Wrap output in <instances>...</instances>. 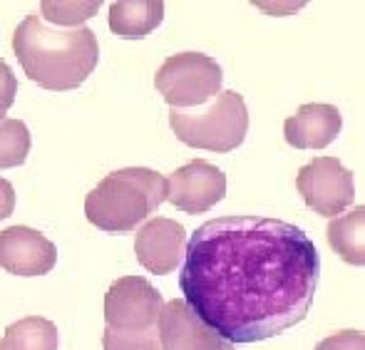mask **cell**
<instances>
[{
  "mask_svg": "<svg viewBox=\"0 0 365 350\" xmlns=\"http://www.w3.org/2000/svg\"><path fill=\"white\" fill-rule=\"evenodd\" d=\"M321 256L303 229L269 216H221L192 231L179 288L226 343H261L308 316Z\"/></svg>",
  "mask_w": 365,
  "mask_h": 350,
  "instance_id": "obj_1",
  "label": "cell"
},
{
  "mask_svg": "<svg viewBox=\"0 0 365 350\" xmlns=\"http://www.w3.org/2000/svg\"><path fill=\"white\" fill-rule=\"evenodd\" d=\"M13 53L23 72L43 90H77L100 63V45L90 28L58 30L30 15L15 28Z\"/></svg>",
  "mask_w": 365,
  "mask_h": 350,
  "instance_id": "obj_2",
  "label": "cell"
},
{
  "mask_svg": "<svg viewBox=\"0 0 365 350\" xmlns=\"http://www.w3.org/2000/svg\"><path fill=\"white\" fill-rule=\"evenodd\" d=\"M167 182L147 167H127L107 174L85 199V216L107 234H132L159 209Z\"/></svg>",
  "mask_w": 365,
  "mask_h": 350,
  "instance_id": "obj_3",
  "label": "cell"
},
{
  "mask_svg": "<svg viewBox=\"0 0 365 350\" xmlns=\"http://www.w3.org/2000/svg\"><path fill=\"white\" fill-rule=\"evenodd\" d=\"M162 293L142 276H122L105 293V350H159Z\"/></svg>",
  "mask_w": 365,
  "mask_h": 350,
  "instance_id": "obj_4",
  "label": "cell"
},
{
  "mask_svg": "<svg viewBox=\"0 0 365 350\" xmlns=\"http://www.w3.org/2000/svg\"><path fill=\"white\" fill-rule=\"evenodd\" d=\"M169 125L179 142L192 149L226 154L241 147L249 132V110L239 92H219L207 110H172Z\"/></svg>",
  "mask_w": 365,
  "mask_h": 350,
  "instance_id": "obj_5",
  "label": "cell"
},
{
  "mask_svg": "<svg viewBox=\"0 0 365 350\" xmlns=\"http://www.w3.org/2000/svg\"><path fill=\"white\" fill-rule=\"evenodd\" d=\"M224 70L204 53H177L162 63L154 87L172 110H187L214 100L221 92Z\"/></svg>",
  "mask_w": 365,
  "mask_h": 350,
  "instance_id": "obj_6",
  "label": "cell"
},
{
  "mask_svg": "<svg viewBox=\"0 0 365 350\" xmlns=\"http://www.w3.org/2000/svg\"><path fill=\"white\" fill-rule=\"evenodd\" d=\"M296 189L308 209L328 219L341 216V211H346L356 199L353 172L336 157H316L308 162L298 172Z\"/></svg>",
  "mask_w": 365,
  "mask_h": 350,
  "instance_id": "obj_7",
  "label": "cell"
},
{
  "mask_svg": "<svg viewBox=\"0 0 365 350\" xmlns=\"http://www.w3.org/2000/svg\"><path fill=\"white\" fill-rule=\"evenodd\" d=\"M164 182H167L164 199L174 209H182L192 216L217 207L226 197V174L204 159H194L179 167Z\"/></svg>",
  "mask_w": 365,
  "mask_h": 350,
  "instance_id": "obj_8",
  "label": "cell"
},
{
  "mask_svg": "<svg viewBox=\"0 0 365 350\" xmlns=\"http://www.w3.org/2000/svg\"><path fill=\"white\" fill-rule=\"evenodd\" d=\"M58 264V249L30 226L0 231V269L13 276H45Z\"/></svg>",
  "mask_w": 365,
  "mask_h": 350,
  "instance_id": "obj_9",
  "label": "cell"
},
{
  "mask_svg": "<svg viewBox=\"0 0 365 350\" xmlns=\"http://www.w3.org/2000/svg\"><path fill=\"white\" fill-rule=\"evenodd\" d=\"M187 249V229L174 219H152L142 224L135 239V254L142 269L154 276H167L182 266Z\"/></svg>",
  "mask_w": 365,
  "mask_h": 350,
  "instance_id": "obj_10",
  "label": "cell"
},
{
  "mask_svg": "<svg viewBox=\"0 0 365 350\" xmlns=\"http://www.w3.org/2000/svg\"><path fill=\"white\" fill-rule=\"evenodd\" d=\"M159 350H229L231 343L217 336L207 323H202L194 311L182 301L164 303L157 321Z\"/></svg>",
  "mask_w": 365,
  "mask_h": 350,
  "instance_id": "obj_11",
  "label": "cell"
},
{
  "mask_svg": "<svg viewBox=\"0 0 365 350\" xmlns=\"http://www.w3.org/2000/svg\"><path fill=\"white\" fill-rule=\"evenodd\" d=\"M343 117L338 107L311 102L301 105L296 115L284 122V137L296 149H326L341 135Z\"/></svg>",
  "mask_w": 365,
  "mask_h": 350,
  "instance_id": "obj_12",
  "label": "cell"
},
{
  "mask_svg": "<svg viewBox=\"0 0 365 350\" xmlns=\"http://www.w3.org/2000/svg\"><path fill=\"white\" fill-rule=\"evenodd\" d=\"M162 0H117L110 5V30L120 38H147L162 25Z\"/></svg>",
  "mask_w": 365,
  "mask_h": 350,
  "instance_id": "obj_13",
  "label": "cell"
},
{
  "mask_svg": "<svg viewBox=\"0 0 365 350\" xmlns=\"http://www.w3.org/2000/svg\"><path fill=\"white\" fill-rule=\"evenodd\" d=\"M365 207H356L328 224V244L351 266H365Z\"/></svg>",
  "mask_w": 365,
  "mask_h": 350,
  "instance_id": "obj_14",
  "label": "cell"
},
{
  "mask_svg": "<svg viewBox=\"0 0 365 350\" xmlns=\"http://www.w3.org/2000/svg\"><path fill=\"white\" fill-rule=\"evenodd\" d=\"M60 336L53 321L43 316H28L15 321L0 338V350H58Z\"/></svg>",
  "mask_w": 365,
  "mask_h": 350,
  "instance_id": "obj_15",
  "label": "cell"
},
{
  "mask_svg": "<svg viewBox=\"0 0 365 350\" xmlns=\"http://www.w3.org/2000/svg\"><path fill=\"white\" fill-rule=\"evenodd\" d=\"M30 154V130L23 120H0V169L23 167Z\"/></svg>",
  "mask_w": 365,
  "mask_h": 350,
  "instance_id": "obj_16",
  "label": "cell"
},
{
  "mask_svg": "<svg viewBox=\"0 0 365 350\" xmlns=\"http://www.w3.org/2000/svg\"><path fill=\"white\" fill-rule=\"evenodd\" d=\"M100 10V3H40V13L45 20L58 25H80L90 20Z\"/></svg>",
  "mask_w": 365,
  "mask_h": 350,
  "instance_id": "obj_17",
  "label": "cell"
},
{
  "mask_svg": "<svg viewBox=\"0 0 365 350\" xmlns=\"http://www.w3.org/2000/svg\"><path fill=\"white\" fill-rule=\"evenodd\" d=\"M316 350H365L363 331H341L333 336L323 338Z\"/></svg>",
  "mask_w": 365,
  "mask_h": 350,
  "instance_id": "obj_18",
  "label": "cell"
},
{
  "mask_svg": "<svg viewBox=\"0 0 365 350\" xmlns=\"http://www.w3.org/2000/svg\"><path fill=\"white\" fill-rule=\"evenodd\" d=\"M15 95H18V80L5 60H0V120H5L8 110L13 107Z\"/></svg>",
  "mask_w": 365,
  "mask_h": 350,
  "instance_id": "obj_19",
  "label": "cell"
},
{
  "mask_svg": "<svg viewBox=\"0 0 365 350\" xmlns=\"http://www.w3.org/2000/svg\"><path fill=\"white\" fill-rule=\"evenodd\" d=\"M15 211V189L8 179L0 177V221L8 219Z\"/></svg>",
  "mask_w": 365,
  "mask_h": 350,
  "instance_id": "obj_20",
  "label": "cell"
},
{
  "mask_svg": "<svg viewBox=\"0 0 365 350\" xmlns=\"http://www.w3.org/2000/svg\"><path fill=\"white\" fill-rule=\"evenodd\" d=\"M229 350H236V348H234V346H231V348H229Z\"/></svg>",
  "mask_w": 365,
  "mask_h": 350,
  "instance_id": "obj_21",
  "label": "cell"
}]
</instances>
